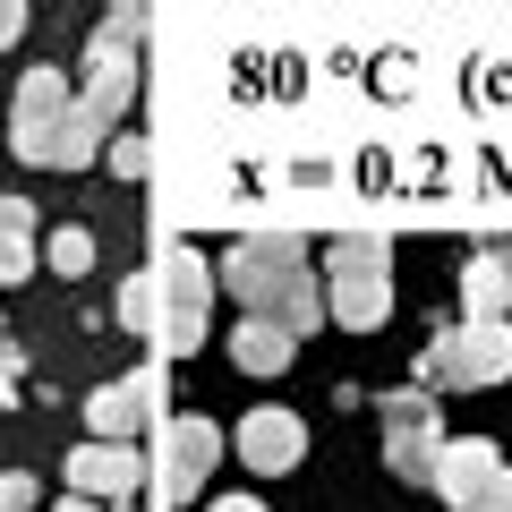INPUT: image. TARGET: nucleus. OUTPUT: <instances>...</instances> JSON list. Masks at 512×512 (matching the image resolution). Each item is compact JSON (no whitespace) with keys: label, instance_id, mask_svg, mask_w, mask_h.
Masks as SVG:
<instances>
[{"label":"nucleus","instance_id":"16","mask_svg":"<svg viewBox=\"0 0 512 512\" xmlns=\"http://www.w3.org/2000/svg\"><path fill=\"white\" fill-rule=\"evenodd\" d=\"M274 325L291 333V342H299V333H316V325H333V316H325V291H316V274H291V282H282Z\"/></svg>","mask_w":512,"mask_h":512},{"label":"nucleus","instance_id":"25","mask_svg":"<svg viewBox=\"0 0 512 512\" xmlns=\"http://www.w3.org/2000/svg\"><path fill=\"white\" fill-rule=\"evenodd\" d=\"M18 26H26V9H18V0H0V43H18Z\"/></svg>","mask_w":512,"mask_h":512},{"label":"nucleus","instance_id":"26","mask_svg":"<svg viewBox=\"0 0 512 512\" xmlns=\"http://www.w3.org/2000/svg\"><path fill=\"white\" fill-rule=\"evenodd\" d=\"M18 367H26V350H18V342H9V333H0V376L18 384Z\"/></svg>","mask_w":512,"mask_h":512},{"label":"nucleus","instance_id":"24","mask_svg":"<svg viewBox=\"0 0 512 512\" xmlns=\"http://www.w3.org/2000/svg\"><path fill=\"white\" fill-rule=\"evenodd\" d=\"M0 231H35V205H26V197H0Z\"/></svg>","mask_w":512,"mask_h":512},{"label":"nucleus","instance_id":"18","mask_svg":"<svg viewBox=\"0 0 512 512\" xmlns=\"http://www.w3.org/2000/svg\"><path fill=\"white\" fill-rule=\"evenodd\" d=\"M94 265V231H52V274H86Z\"/></svg>","mask_w":512,"mask_h":512},{"label":"nucleus","instance_id":"14","mask_svg":"<svg viewBox=\"0 0 512 512\" xmlns=\"http://www.w3.org/2000/svg\"><path fill=\"white\" fill-rule=\"evenodd\" d=\"M461 299H470V316H504L512 308V256H470L461 265Z\"/></svg>","mask_w":512,"mask_h":512},{"label":"nucleus","instance_id":"5","mask_svg":"<svg viewBox=\"0 0 512 512\" xmlns=\"http://www.w3.org/2000/svg\"><path fill=\"white\" fill-rule=\"evenodd\" d=\"M69 77L60 69H26L18 77V103H9V146H18V163H52V137L60 120H69Z\"/></svg>","mask_w":512,"mask_h":512},{"label":"nucleus","instance_id":"15","mask_svg":"<svg viewBox=\"0 0 512 512\" xmlns=\"http://www.w3.org/2000/svg\"><path fill=\"white\" fill-rule=\"evenodd\" d=\"M325 274L333 282H393V274H384V239H367V231L333 239V248H325Z\"/></svg>","mask_w":512,"mask_h":512},{"label":"nucleus","instance_id":"13","mask_svg":"<svg viewBox=\"0 0 512 512\" xmlns=\"http://www.w3.org/2000/svg\"><path fill=\"white\" fill-rule=\"evenodd\" d=\"M325 316H333V325H350V333H376L384 316H393V282H333Z\"/></svg>","mask_w":512,"mask_h":512},{"label":"nucleus","instance_id":"9","mask_svg":"<svg viewBox=\"0 0 512 512\" xmlns=\"http://www.w3.org/2000/svg\"><path fill=\"white\" fill-rule=\"evenodd\" d=\"M128 94H137V52L94 43V52H86V94H77V111H86L94 128H111V120L128 111Z\"/></svg>","mask_w":512,"mask_h":512},{"label":"nucleus","instance_id":"10","mask_svg":"<svg viewBox=\"0 0 512 512\" xmlns=\"http://www.w3.org/2000/svg\"><path fill=\"white\" fill-rule=\"evenodd\" d=\"M214 461H222V427H214V419H180V427H171V444H163L171 504H188V495L214 478Z\"/></svg>","mask_w":512,"mask_h":512},{"label":"nucleus","instance_id":"11","mask_svg":"<svg viewBox=\"0 0 512 512\" xmlns=\"http://www.w3.org/2000/svg\"><path fill=\"white\" fill-rule=\"evenodd\" d=\"M495 470H504V453H495L487 436H444V453H436V478H427V487H436L444 504H470V495L487 487Z\"/></svg>","mask_w":512,"mask_h":512},{"label":"nucleus","instance_id":"28","mask_svg":"<svg viewBox=\"0 0 512 512\" xmlns=\"http://www.w3.org/2000/svg\"><path fill=\"white\" fill-rule=\"evenodd\" d=\"M9 402H18V384H9V376H0V410H9Z\"/></svg>","mask_w":512,"mask_h":512},{"label":"nucleus","instance_id":"27","mask_svg":"<svg viewBox=\"0 0 512 512\" xmlns=\"http://www.w3.org/2000/svg\"><path fill=\"white\" fill-rule=\"evenodd\" d=\"M205 512H265V504H256V495H214Z\"/></svg>","mask_w":512,"mask_h":512},{"label":"nucleus","instance_id":"23","mask_svg":"<svg viewBox=\"0 0 512 512\" xmlns=\"http://www.w3.org/2000/svg\"><path fill=\"white\" fill-rule=\"evenodd\" d=\"M0 512H35V478L26 470H0Z\"/></svg>","mask_w":512,"mask_h":512},{"label":"nucleus","instance_id":"17","mask_svg":"<svg viewBox=\"0 0 512 512\" xmlns=\"http://www.w3.org/2000/svg\"><path fill=\"white\" fill-rule=\"evenodd\" d=\"M103 137H111V128H94L86 111L69 103V120H60V137H52V171H86L94 154H103Z\"/></svg>","mask_w":512,"mask_h":512},{"label":"nucleus","instance_id":"7","mask_svg":"<svg viewBox=\"0 0 512 512\" xmlns=\"http://www.w3.org/2000/svg\"><path fill=\"white\" fill-rule=\"evenodd\" d=\"M231 444H239V461H248L256 478H282V470H299V453H308V427H299L291 410H248V419L231 427Z\"/></svg>","mask_w":512,"mask_h":512},{"label":"nucleus","instance_id":"19","mask_svg":"<svg viewBox=\"0 0 512 512\" xmlns=\"http://www.w3.org/2000/svg\"><path fill=\"white\" fill-rule=\"evenodd\" d=\"M120 325H128V333H154V274H137V282L120 291Z\"/></svg>","mask_w":512,"mask_h":512},{"label":"nucleus","instance_id":"2","mask_svg":"<svg viewBox=\"0 0 512 512\" xmlns=\"http://www.w3.org/2000/svg\"><path fill=\"white\" fill-rule=\"evenodd\" d=\"M205 308H214V265H205L197 248H171L163 265H154V333H163V350H197L205 342Z\"/></svg>","mask_w":512,"mask_h":512},{"label":"nucleus","instance_id":"4","mask_svg":"<svg viewBox=\"0 0 512 512\" xmlns=\"http://www.w3.org/2000/svg\"><path fill=\"white\" fill-rule=\"evenodd\" d=\"M444 453V427H436V393H384V470L427 487Z\"/></svg>","mask_w":512,"mask_h":512},{"label":"nucleus","instance_id":"1","mask_svg":"<svg viewBox=\"0 0 512 512\" xmlns=\"http://www.w3.org/2000/svg\"><path fill=\"white\" fill-rule=\"evenodd\" d=\"M291 274H308V239L299 231H248L239 248H222V265H214V282L239 299V316H274V299H282Z\"/></svg>","mask_w":512,"mask_h":512},{"label":"nucleus","instance_id":"3","mask_svg":"<svg viewBox=\"0 0 512 512\" xmlns=\"http://www.w3.org/2000/svg\"><path fill=\"white\" fill-rule=\"evenodd\" d=\"M427 376H444L453 393H470V384H504L512 376V325H504V316L444 325L436 342H427Z\"/></svg>","mask_w":512,"mask_h":512},{"label":"nucleus","instance_id":"8","mask_svg":"<svg viewBox=\"0 0 512 512\" xmlns=\"http://www.w3.org/2000/svg\"><path fill=\"white\" fill-rule=\"evenodd\" d=\"M146 410H154V376H146V367H128V376H111V384H94V393H86L94 444H128L137 427H146Z\"/></svg>","mask_w":512,"mask_h":512},{"label":"nucleus","instance_id":"12","mask_svg":"<svg viewBox=\"0 0 512 512\" xmlns=\"http://www.w3.org/2000/svg\"><path fill=\"white\" fill-rule=\"evenodd\" d=\"M291 350L299 342L274 325V316H239V325H231V367H239V376H282Z\"/></svg>","mask_w":512,"mask_h":512},{"label":"nucleus","instance_id":"21","mask_svg":"<svg viewBox=\"0 0 512 512\" xmlns=\"http://www.w3.org/2000/svg\"><path fill=\"white\" fill-rule=\"evenodd\" d=\"M111 171H120V180H146V171H154V146H146V137H120V146H111Z\"/></svg>","mask_w":512,"mask_h":512},{"label":"nucleus","instance_id":"6","mask_svg":"<svg viewBox=\"0 0 512 512\" xmlns=\"http://www.w3.org/2000/svg\"><path fill=\"white\" fill-rule=\"evenodd\" d=\"M69 487L86 495V504H111V512H120L128 495L146 487V453H137V444H94V436H86V444L69 453Z\"/></svg>","mask_w":512,"mask_h":512},{"label":"nucleus","instance_id":"29","mask_svg":"<svg viewBox=\"0 0 512 512\" xmlns=\"http://www.w3.org/2000/svg\"><path fill=\"white\" fill-rule=\"evenodd\" d=\"M60 512H103V504H86V495H77V504H60Z\"/></svg>","mask_w":512,"mask_h":512},{"label":"nucleus","instance_id":"22","mask_svg":"<svg viewBox=\"0 0 512 512\" xmlns=\"http://www.w3.org/2000/svg\"><path fill=\"white\" fill-rule=\"evenodd\" d=\"M461 512H512V461H504V470H495V478H487V487H478Z\"/></svg>","mask_w":512,"mask_h":512},{"label":"nucleus","instance_id":"20","mask_svg":"<svg viewBox=\"0 0 512 512\" xmlns=\"http://www.w3.org/2000/svg\"><path fill=\"white\" fill-rule=\"evenodd\" d=\"M35 274V231H0V282Z\"/></svg>","mask_w":512,"mask_h":512}]
</instances>
